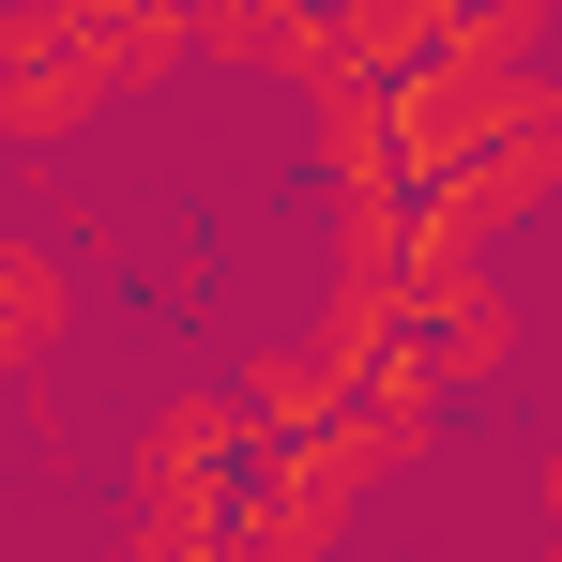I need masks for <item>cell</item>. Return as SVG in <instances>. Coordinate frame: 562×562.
I'll use <instances>...</instances> for the list:
<instances>
[{"label": "cell", "instance_id": "8", "mask_svg": "<svg viewBox=\"0 0 562 562\" xmlns=\"http://www.w3.org/2000/svg\"><path fill=\"white\" fill-rule=\"evenodd\" d=\"M441 46H457V0H441Z\"/></svg>", "mask_w": 562, "mask_h": 562}, {"label": "cell", "instance_id": "2", "mask_svg": "<svg viewBox=\"0 0 562 562\" xmlns=\"http://www.w3.org/2000/svg\"><path fill=\"white\" fill-rule=\"evenodd\" d=\"M426 46H441V0H198V61H228V77H289V92L411 77Z\"/></svg>", "mask_w": 562, "mask_h": 562}, {"label": "cell", "instance_id": "4", "mask_svg": "<svg viewBox=\"0 0 562 562\" xmlns=\"http://www.w3.org/2000/svg\"><path fill=\"white\" fill-rule=\"evenodd\" d=\"M46 31L106 77V106L183 92V61H198V0H46Z\"/></svg>", "mask_w": 562, "mask_h": 562}, {"label": "cell", "instance_id": "1", "mask_svg": "<svg viewBox=\"0 0 562 562\" xmlns=\"http://www.w3.org/2000/svg\"><path fill=\"white\" fill-rule=\"evenodd\" d=\"M395 106V183L426 228H517V213H548L562 198V77L548 61H486V46H426L411 77H380Z\"/></svg>", "mask_w": 562, "mask_h": 562}, {"label": "cell", "instance_id": "6", "mask_svg": "<svg viewBox=\"0 0 562 562\" xmlns=\"http://www.w3.org/2000/svg\"><path fill=\"white\" fill-rule=\"evenodd\" d=\"M77 304H92L77 259H61L46 228H15V213H0V380L61 366V350H77Z\"/></svg>", "mask_w": 562, "mask_h": 562}, {"label": "cell", "instance_id": "3", "mask_svg": "<svg viewBox=\"0 0 562 562\" xmlns=\"http://www.w3.org/2000/svg\"><path fill=\"white\" fill-rule=\"evenodd\" d=\"M244 395H168L153 426H137V502H122V532H228L244 517Z\"/></svg>", "mask_w": 562, "mask_h": 562}, {"label": "cell", "instance_id": "5", "mask_svg": "<svg viewBox=\"0 0 562 562\" xmlns=\"http://www.w3.org/2000/svg\"><path fill=\"white\" fill-rule=\"evenodd\" d=\"M106 106V77L46 31V0H0V137H77Z\"/></svg>", "mask_w": 562, "mask_h": 562}, {"label": "cell", "instance_id": "7", "mask_svg": "<svg viewBox=\"0 0 562 562\" xmlns=\"http://www.w3.org/2000/svg\"><path fill=\"white\" fill-rule=\"evenodd\" d=\"M548 562H562V441H548Z\"/></svg>", "mask_w": 562, "mask_h": 562}]
</instances>
